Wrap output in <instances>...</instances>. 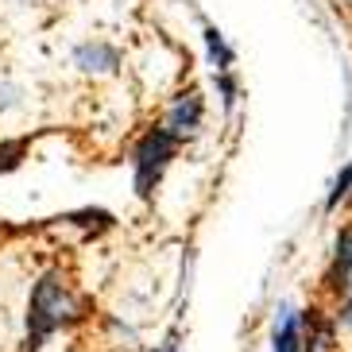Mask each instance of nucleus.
<instances>
[{
    "mask_svg": "<svg viewBox=\"0 0 352 352\" xmlns=\"http://www.w3.org/2000/svg\"><path fill=\"white\" fill-rule=\"evenodd\" d=\"M147 352H182V344H178V333H170L163 344H155V349H147Z\"/></svg>",
    "mask_w": 352,
    "mask_h": 352,
    "instance_id": "obj_14",
    "label": "nucleus"
},
{
    "mask_svg": "<svg viewBox=\"0 0 352 352\" xmlns=\"http://www.w3.org/2000/svg\"><path fill=\"white\" fill-rule=\"evenodd\" d=\"M213 82H217V94H221V104H225V113H232L240 101V82L236 74H213Z\"/></svg>",
    "mask_w": 352,
    "mask_h": 352,
    "instance_id": "obj_11",
    "label": "nucleus"
},
{
    "mask_svg": "<svg viewBox=\"0 0 352 352\" xmlns=\"http://www.w3.org/2000/svg\"><path fill=\"white\" fill-rule=\"evenodd\" d=\"M201 120H206V97L197 94V89L175 94L170 104H166V113H163V128L175 135V140H182V144L201 132Z\"/></svg>",
    "mask_w": 352,
    "mask_h": 352,
    "instance_id": "obj_3",
    "label": "nucleus"
},
{
    "mask_svg": "<svg viewBox=\"0 0 352 352\" xmlns=\"http://www.w3.org/2000/svg\"><path fill=\"white\" fill-rule=\"evenodd\" d=\"M32 155V135H4L0 140V178L16 175Z\"/></svg>",
    "mask_w": 352,
    "mask_h": 352,
    "instance_id": "obj_9",
    "label": "nucleus"
},
{
    "mask_svg": "<svg viewBox=\"0 0 352 352\" xmlns=\"http://www.w3.org/2000/svg\"><path fill=\"white\" fill-rule=\"evenodd\" d=\"M349 283H352V228H344L337 236V248H333V263H329V275H325V287L333 294H349Z\"/></svg>",
    "mask_w": 352,
    "mask_h": 352,
    "instance_id": "obj_6",
    "label": "nucleus"
},
{
    "mask_svg": "<svg viewBox=\"0 0 352 352\" xmlns=\"http://www.w3.org/2000/svg\"><path fill=\"white\" fill-rule=\"evenodd\" d=\"M70 63L78 66V74H85V78H109V74L120 70L124 54H120V47L109 43V39H85L70 51Z\"/></svg>",
    "mask_w": 352,
    "mask_h": 352,
    "instance_id": "obj_4",
    "label": "nucleus"
},
{
    "mask_svg": "<svg viewBox=\"0 0 352 352\" xmlns=\"http://www.w3.org/2000/svg\"><path fill=\"white\" fill-rule=\"evenodd\" d=\"M349 197H352V159H349V163L341 166V175L333 178L329 194H325V209H329V213H333V209H341L344 201H349Z\"/></svg>",
    "mask_w": 352,
    "mask_h": 352,
    "instance_id": "obj_10",
    "label": "nucleus"
},
{
    "mask_svg": "<svg viewBox=\"0 0 352 352\" xmlns=\"http://www.w3.org/2000/svg\"><path fill=\"white\" fill-rule=\"evenodd\" d=\"M337 318H341L344 325L352 329V283H349V294H344V306H341V314H337Z\"/></svg>",
    "mask_w": 352,
    "mask_h": 352,
    "instance_id": "obj_15",
    "label": "nucleus"
},
{
    "mask_svg": "<svg viewBox=\"0 0 352 352\" xmlns=\"http://www.w3.org/2000/svg\"><path fill=\"white\" fill-rule=\"evenodd\" d=\"M23 104V89L16 82H0V116L12 113V109H20Z\"/></svg>",
    "mask_w": 352,
    "mask_h": 352,
    "instance_id": "obj_13",
    "label": "nucleus"
},
{
    "mask_svg": "<svg viewBox=\"0 0 352 352\" xmlns=\"http://www.w3.org/2000/svg\"><path fill=\"white\" fill-rule=\"evenodd\" d=\"M302 352H329L333 349V321L321 318V310H302Z\"/></svg>",
    "mask_w": 352,
    "mask_h": 352,
    "instance_id": "obj_7",
    "label": "nucleus"
},
{
    "mask_svg": "<svg viewBox=\"0 0 352 352\" xmlns=\"http://www.w3.org/2000/svg\"><path fill=\"white\" fill-rule=\"evenodd\" d=\"M201 39H206V58H209V66H213V74H232V66H236V51L228 47L225 32L213 28V23H206V28H201Z\"/></svg>",
    "mask_w": 352,
    "mask_h": 352,
    "instance_id": "obj_8",
    "label": "nucleus"
},
{
    "mask_svg": "<svg viewBox=\"0 0 352 352\" xmlns=\"http://www.w3.org/2000/svg\"><path fill=\"white\" fill-rule=\"evenodd\" d=\"M178 151H182V140H175L163 124L147 128V132L135 140V147H132V190H135L140 201H151V197H155L166 166L178 159Z\"/></svg>",
    "mask_w": 352,
    "mask_h": 352,
    "instance_id": "obj_2",
    "label": "nucleus"
},
{
    "mask_svg": "<svg viewBox=\"0 0 352 352\" xmlns=\"http://www.w3.org/2000/svg\"><path fill=\"white\" fill-rule=\"evenodd\" d=\"M271 352H302V321L298 310L283 302L275 310V325H271Z\"/></svg>",
    "mask_w": 352,
    "mask_h": 352,
    "instance_id": "obj_5",
    "label": "nucleus"
},
{
    "mask_svg": "<svg viewBox=\"0 0 352 352\" xmlns=\"http://www.w3.org/2000/svg\"><path fill=\"white\" fill-rule=\"evenodd\" d=\"M85 318V302L74 294L63 267H47L35 275L28 290V314H23V344L20 352H43L58 329H70Z\"/></svg>",
    "mask_w": 352,
    "mask_h": 352,
    "instance_id": "obj_1",
    "label": "nucleus"
},
{
    "mask_svg": "<svg viewBox=\"0 0 352 352\" xmlns=\"http://www.w3.org/2000/svg\"><path fill=\"white\" fill-rule=\"evenodd\" d=\"M66 221H74V225H82V228H109L113 225V213H104V209H78V213H70Z\"/></svg>",
    "mask_w": 352,
    "mask_h": 352,
    "instance_id": "obj_12",
    "label": "nucleus"
}]
</instances>
